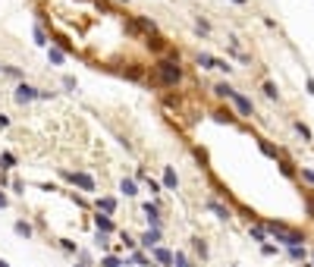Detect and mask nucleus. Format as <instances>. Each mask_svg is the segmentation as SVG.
Masks as SVG:
<instances>
[{"instance_id":"69168bd1","label":"nucleus","mask_w":314,"mask_h":267,"mask_svg":"<svg viewBox=\"0 0 314 267\" xmlns=\"http://www.w3.org/2000/svg\"><path fill=\"white\" fill-rule=\"evenodd\" d=\"M0 73H3V66H0Z\"/></svg>"},{"instance_id":"c03bdc74","label":"nucleus","mask_w":314,"mask_h":267,"mask_svg":"<svg viewBox=\"0 0 314 267\" xmlns=\"http://www.w3.org/2000/svg\"><path fill=\"white\" fill-rule=\"evenodd\" d=\"M60 248H63L66 255H79V245H75V242H70V239H60Z\"/></svg>"},{"instance_id":"a18cd8bd","label":"nucleus","mask_w":314,"mask_h":267,"mask_svg":"<svg viewBox=\"0 0 314 267\" xmlns=\"http://www.w3.org/2000/svg\"><path fill=\"white\" fill-rule=\"evenodd\" d=\"M95 245H98V248H107V245H110V232H98V236H95Z\"/></svg>"},{"instance_id":"37998d69","label":"nucleus","mask_w":314,"mask_h":267,"mask_svg":"<svg viewBox=\"0 0 314 267\" xmlns=\"http://www.w3.org/2000/svg\"><path fill=\"white\" fill-rule=\"evenodd\" d=\"M3 76H10V79H19V82H25V79H22V70H19V66H3Z\"/></svg>"},{"instance_id":"c9c22d12","label":"nucleus","mask_w":314,"mask_h":267,"mask_svg":"<svg viewBox=\"0 0 314 267\" xmlns=\"http://www.w3.org/2000/svg\"><path fill=\"white\" fill-rule=\"evenodd\" d=\"M0 163H3L0 170H6V167H16V154H13V151H0Z\"/></svg>"},{"instance_id":"de8ad7c7","label":"nucleus","mask_w":314,"mask_h":267,"mask_svg":"<svg viewBox=\"0 0 314 267\" xmlns=\"http://www.w3.org/2000/svg\"><path fill=\"white\" fill-rule=\"evenodd\" d=\"M63 88H70V91H75V88H79V82H75V76H63Z\"/></svg>"},{"instance_id":"1a4fd4ad","label":"nucleus","mask_w":314,"mask_h":267,"mask_svg":"<svg viewBox=\"0 0 314 267\" xmlns=\"http://www.w3.org/2000/svg\"><path fill=\"white\" fill-rule=\"evenodd\" d=\"M205 208H208V211H214V214H217V220H233V211L226 208V204L220 201V198H208V201H205Z\"/></svg>"},{"instance_id":"4be33fe9","label":"nucleus","mask_w":314,"mask_h":267,"mask_svg":"<svg viewBox=\"0 0 314 267\" xmlns=\"http://www.w3.org/2000/svg\"><path fill=\"white\" fill-rule=\"evenodd\" d=\"M164 189H170V192H176V189H179V176H176L173 167H164Z\"/></svg>"},{"instance_id":"ea45409f","label":"nucleus","mask_w":314,"mask_h":267,"mask_svg":"<svg viewBox=\"0 0 314 267\" xmlns=\"http://www.w3.org/2000/svg\"><path fill=\"white\" fill-rule=\"evenodd\" d=\"M261 88H264V94H267L270 101H279V91H277V85H274V82H264Z\"/></svg>"},{"instance_id":"bb28decb","label":"nucleus","mask_w":314,"mask_h":267,"mask_svg":"<svg viewBox=\"0 0 314 267\" xmlns=\"http://www.w3.org/2000/svg\"><path fill=\"white\" fill-rule=\"evenodd\" d=\"M286 252H289V258H292V261H299V264L308 261V248H305V245H292V248H286Z\"/></svg>"},{"instance_id":"7ed1b4c3","label":"nucleus","mask_w":314,"mask_h":267,"mask_svg":"<svg viewBox=\"0 0 314 267\" xmlns=\"http://www.w3.org/2000/svg\"><path fill=\"white\" fill-rule=\"evenodd\" d=\"M277 242H279V245H286V248H292V245H305V242H308V232H305V229H292V227H286L283 232H277Z\"/></svg>"},{"instance_id":"ddd939ff","label":"nucleus","mask_w":314,"mask_h":267,"mask_svg":"<svg viewBox=\"0 0 314 267\" xmlns=\"http://www.w3.org/2000/svg\"><path fill=\"white\" fill-rule=\"evenodd\" d=\"M210 91H214L217 101H230L233 94H236V88H233L230 82H214V85H210Z\"/></svg>"},{"instance_id":"0e129e2a","label":"nucleus","mask_w":314,"mask_h":267,"mask_svg":"<svg viewBox=\"0 0 314 267\" xmlns=\"http://www.w3.org/2000/svg\"><path fill=\"white\" fill-rule=\"evenodd\" d=\"M311 261H314V252H311Z\"/></svg>"},{"instance_id":"cd10ccee","label":"nucleus","mask_w":314,"mask_h":267,"mask_svg":"<svg viewBox=\"0 0 314 267\" xmlns=\"http://www.w3.org/2000/svg\"><path fill=\"white\" fill-rule=\"evenodd\" d=\"M120 192H123L126 198H135V195H139V186H135V179H123V183H120Z\"/></svg>"},{"instance_id":"a19ab883","label":"nucleus","mask_w":314,"mask_h":267,"mask_svg":"<svg viewBox=\"0 0 314 267\" xmlns=\"http://www.w3.org/2000/svg\"><path fill=\"white\" fill-rule=\"evenodd\" d=\"M299 176H302L305 183H308V186L314 189V170H311V167H299Z\"/></svg>"},{"instance_id":"473e14b6","label":"nucleus","mask_w":314,"mask_h":267,"mask_svg":"<svg viewBox=\"0 0 314 267\" xmlns=\"http://www.w3.org/2000/svg\"><path fill=\"white\" fill-rule=\"evenodd\" d=\"M192 154H195V160L201 163V170H210V167H208V151L201 148V145H195V148H192Z\"/></svg>"},{"instance_id":"72a5a7b5","label":"nucleus","mask_w":314,"mask_h":267,"mask_svg":"<svg viewBox=\"0 0 314 267\" xmlns=\"http://www.w3.org/2000/svg\"><path fill=\"white\" fill-rule=\"evenodd\" d=\"M50 44H57L60 50H66V54H70V50H72V41L66 38V35H54V38H50Z\"/></svg>"},{"instance_id":"58836bf2","label":"nucleus","mask_w":314,"mask_h":267,"mask_svg":"<svg viewBox=\"0 0 314 267\" xmlns=\"http://www.w3.org/2000/svg\"><path fill=\"white\" fill-rule=\"evenodd\" d=\"M195 32H198V35H210V22L198 16V19H195Z\"/></svg>"},{"instance_id":"a878e982","label":"nucleus","mask_w":314,"mask_h":267,"mask_svg":"<svg viewBox=\"0 0 314 267\" xmlns=\"http://www.w3.org/2000/svg\"><path fill=\"white\" fill-rule=\"evenodd\" d=\"M126 261H129V264H139V267H154V264H151V258H148L145 252H139V248H135V252L126 258Z\"/></svg>"},{"instance_id":"49530a36","label":"nucleus","mask_w":314,"mask_h":267,"mask_svg":"<svg viewBox=\"0 0 314 267\" xmlns=\"http://www.w3.org/2000/svg\"><path fill=\"white\" fill-rule=\"evenodd\" d=\"M164 57H170V60H176V63H182V54H179V47H173V44H170V50H167Z\"/></svg>"},{"instance_id":"052dcab7","label":"nucleus","mask_w":314,"mask_h":267,"mask_svg":"<svg viewBox=\"0 0 314 267\" xmlns=\"http://www.w3.org/2000/svg\"><path fill=\"white\" fill-rule=\"evenodd\" d=\"M75 267H91V264H85V261H79V264H75Z\"/></svg>"},{"instance_id":"864d4df0","label":"nucleus","mask_w":314,"mask_h":267,"mask_svg":"<svg viewBox=\"0 0 314 267\" xmlns=\"http://www.w3.org/2000/svg\"><path fill=\"white\" fill-rule=\"evenodd\" d=\"M6 126H10V116H6V114H0V129H6Z\"/></svg>"},{"instance_id":"603ef678","label":"nucleus","mask_w":314,"mask_h":267,"mask_svg":"<svg viewBox=\"0 0 314 267\" xmlns=\"http://www.w3.org/2000/svg\"><path fill=\"white\" fill-rule=\"evenodd\" d=\"M217 70H220V73H226V76H230V73H233V66H230V63H226V60H220V63H217Z\"/></svg>"},{"instance_id":"9b49d317","label":"nucleus","mask_w":314,"mask_h":267,"mask_svg":"<svg viewBox=\"0 0 314 267\" xmlns=\"http://www.w3.org/2000/svg\"><path fill=\"white\" fill-rule=\"evenodd\" d=\"M258 148H261V154L270 157V160H279V157H283V148L274 145V142H267V139H258Z\"/></svg>"},{"instance_id":"39448f33","label":"nucleus","mask_w":314,"mask_h":267,"mask_svg":"<svg viewBox=\"0 0 314 267\" xmlns=\"http://www.w3.org/2000/svg\"><path fill=\"white\" fill-rule=\"evenodd\" d=\"M35 98H41V88H35V85H29V82L16 85V91H13L16 104H29V101H35Z\"/></svg>"},{"instance_id":"c85d7f7f","label":"nucleus","mask_w":314,"mask_h":267,"mask_svg":"<svg viewBox=\"0 0 314 267\" xmlns=\"http://www.w3.org/2000/svg\"><path fill=\"white\" fill-rule=\"evenodd\" d=\"M126 35H132V38H145V35H141V29H139V22H135V16H126Z\"/></svg>"},{"instance_id":"f8f14e48","label":"nucleus","mask_w":314,"mask_h":267,"mask_svg":"<svg viewBox=\"0 0 314 267\" xmlns=\"http://www.w3.org/2000/svg\"><path fill=\"white\" fill-rule=\"evenodd\" d=\"M217 63H220V60L210 57L208 50H198V54H195V66H198L201 73H205V70H217Z\"/></svg>"},{"instance_id":"bf43d9fd","label":"nucleus","mask_w":314,"mask_h":267,"mask_svg":"<svg viewBox=\"0 0 314 267\" xmlns=\"http://www.w3.org/2000/svg\"><path fill=\"white\" fill-rule=\"evenodd\" d=\"M302 267H314V261H305V264H302Z\"/></svg>"},{"instance_id":"8fccbe9b","label":"nucleus","mask_w":314,"mask_h":267,"mask_svg":"<svg viewBox=\"0 0 314 267\" xmlns=\"http://www.w3.org/2000/svg\"><path fill=\"white\" fill-rule=\"evenodd\" d=\"M261 252H264L267 258H274V255H277V245H274V242H264V245H261Z\"/></svg>"},{"instance_id":"c756f323","label":"nucleus","mask_w":314,"mask_h":267,"mask_svg":"<svg viewBox=\"0 0 314 267\" xmlns=\"http://www.w3.org/2000/svg\"><path fill=\"white\" fill-rule=\"evenodd\" d=\"M302 208H305V214L314 220V192H305V195H302Z\"/></svg>"},{"instance_id":"7c9ffc66","label":"nucleus","mask_w":314,"mask_h":267,"mask_svg":"<svg viewBox=\"0 0 314 267\" xmlns=\"http://www.w3.org/2000/svg\"><path fill=\"white\" fill-rule=\"evenodd\" d=\"M192 248H195V255H198L201 261L208 258V242H205V239H198V236H195V239H192Z\"/></svg>"},{"instance_id":"412c9836","label":"nucleus","mask_w":314,"mask_h":267,"mask_svg":"<svg viewBox=\"0 0 314 267\" xmlns=\"http://www.w3.org/2000/svg\"><path fill=\"white\" fill-rule=\"evenodd\" d=\"M277 167H279V173H283L286 179H295V176H299V167H295L292 160H286V157H279V160H277Z\"/></svg>"},{"instance_id":"aec40b11","label":"nucleus","mask_w":314,"mask_h":267,"mask_svg":"<svg viewBox=\"0 0 314 267\" xmlns=\"http://www.w3.org/2000/svg\"><path fill=\"white\" fill-rule=\"evenodd\" d=\"M160 101H164V107H167V110H176V114L182 110V94H173V91H167Z\"/></svg>"},{"instance_id":"a211bd4d","label":"nucleus","mask_w":314,"mask_h":267,"mask_svg":"<svg viewBox=\"0 0 314 267\" xmlns=\"http://www.w3.org/2000/svg\"><path fill=\"white\" fill-rule=\"evenodd\" d=\"M248 236L254 239V242H261V245H264L270 232H267V227H264V223H248Z\"/></svg>"},{"instance_id":"79ce46f5","label":"nucleus","mask_w":314,"mask_h":267,"mask_svg":"<svg viewBox=\"0 0 314 267\" xmlns=\"http://www.w3.org/2000/svg\"><path fill=\"white\" fill-rule=\"evenodd\" d=\"M173 267H195L189 258H185V252H176V258H173Z\"/></svg>"},{"instance_id":"e433bc0d","label":"nucleus","mask_w":314,"mask_h":267,"mask_svg":"<svg viewBox=\"0 0 314 267\" xmlns=\"http://www.w3.org/2000/svg\"><path fill=\"white\" fill-rule=\"evenodd\" d=\"M236 211H239V214H242V217L248 220V223H258V214H254L251 208H245V204H236Z\"/></svg>"},{"instance_id":"0eeeda50","label":"nucleus","mask_w":314,"mask_h":267,"mask_svg":"<svg viewBox=\"0 0 314 267\" xmlns=\"http://www.w3.org/2000/svg\"><path fill=\"white\" fill-rule=\"evenodd\" d=\"M141 211H145V217H148V227H151V229H160V227H164L160 208H157L154 201H145V204H141Z\"/></svg>"},{"instance_id":"6e6552de","label":"nucleus","mask_w":314,"mask_h":267,"mask_svg":"<svg viewBox=\"0 0 314 267\" xmlns=\"http://www.w3.org/2000/svg\"><path fill=\"white\" fill-rule=\"evenodd\" d=\"M145 47L151 50V54H160V57H164L167 50H170V41L157 32V35H148V38H145Z\"/></svg>"},{"instance_id":"9d476101","label":"nucleus","mask_w":314,"mask_h":267,"mask_svg":"<svg viewBox=\"0 0 314 267\" xmlns=\"http://www.w3.org/2000/svg\"><path fill=\"white\" fill-rule=\"evenodd\" d=\"M217 119V123H226V126H236L239 123V114H233L230 107H214V114H210Z\"/></svg>"},{"instance_id":"5701e85b","label":"nucleus","mask_w":314,"mask_h":267,"mask_svg":"<svg viewBox=\"0 0 314 267\" xmlns=\"http://www.w3.org/2000/svg\"><path fill=\"white\" fill-rule=\"evenodd\" d=\"M47 60H50L54 66H63V63H66V50H60L57 44H50V47H47Z\"/></svg>"},{"instance_id":"20e7f679","label":"nucleus","mask_w":314,"mask_h":267,"mask_svg":"<svg viewBox=\"0 0 314 267\" xmlns=\"http://www.w3.org/2000/svg\"><path fill=\"white\" fill-rule=\"evenodd\" d=\"M116 73H120V76H126V79H132V82H145V79H148L145 63H139V60H129V63H126V66H120Z\"/></svg>"},{"instance_id":"dca6fc26","label":"nucleus","mask_w":314,"mask_h":267,"mask_svg":"<svg viewBox=\"0 0 314 267\" xmlns=\"http://www.w3.org/2000/svg\"><path fill=\"white\" fill-rule=\"evenodd\" d=\"M95 227H98V232H113L116 229V223H113V217L110 214H95Z\"/></svg>"},{"instance_id":"f3484780","label":"nucleus","mask_w":314,"mask_h":267,"mask_svg":"<svg viewBox=\"0 0 314 267\" xmlns=\"http://www.w3.org/2000/svg\"><path fill=\"white\" fill-rule=\"evenodd\" d=\"M135 22H139V29H141V35H157V22L151 19V16H135Z\"/></svg>"},{"instance_id":"3c124183","label":"nucleus","mask_w":314,"mask_h":267,"mask_svg":"<svg viewBox=\"0 0 314 267\" xmlns=\"http://www.w3.org/2000/svg\"><path fill=\"white\" fill-rule=\"evenodd\" d=\"M145 183H148V189H151V195H160V183H154V179H151V176L145 179Z\"/></svg>"},{"instance_id":"423d86ee","label":"nucleus","mask_w":314,"mask_h":267,"mask_svg":"<svg viewBox=\"0 0 314 267\" xmlns=\"http://www.w3.org/2000/svg\"><path fill=\"white\" fill-rule=\"evenodd\" d=\"M230 101H233V107H236V114H239V116H254V104H251V98H248V94L236 91Z\"/></svg>"},{"instance_id":"4d7b16f0","label":"nucleus","mask_w":314,"mask_h":267,"mask_svg":"<svg viewBox=\"0 0 314 267\" xmlns=\"http://www.w3.org/2000/svg\"><path fill=\"white\" fill-rule=\"evenodd\" d=\"M113 3H120V6H129V0H113Z\"/></svg>"},{"instance_id":"2f4dec72","label":"nucleus","mask_w":314,"mask_h":267,"mask_svg":"<svg viewBox=\"0 0 314 267\" xmlns=\"http://www.w3.org/2000/svg\"><path fill=\"white\" fill-rule=\"evenodd\" d=\"M292 126H295V132H299V135H302V142H314V135H311V129H308V126H305V123H302V119H295V123H292Z\"/></svg>"},{"instance_id":"4468645a","label":"nucleus","mask_w":314,"mask_h":267,"mask_svg":"<svg viewBox=\"0 0 314 267\" xmlns=\"http://www.w3.org/2000/svg\"><path fill=\"white\" fill-rule=\"evenodd\" d=\"M157 242H160V229H151V227H148V229L139 236V245H145L148 252H151V248H157Z\"/></svg>"},{"instance_id":"13d9d810","label":"nucleus","mask_w":314,"mask_h":267,"mask_svg":"<svg viewBox=\"0 0 314 267\" xmlns=\"http://www.w3.org/2000/svg\"><path fill=\"white\" fill-rule=\"evenodd\" d=\"M233 3H236V6H245V3H248V0H233Z\"/></svg>"},{"instance_id":"6ab92c4d","label":"nucleus","mask_w":314,"mask_h":267,"mask_svg":"<svg viewBox=\"0 0 314 267\" xmlns=\"http://www.w3.org/2000/svg\"><path fill=\"white\" fill-rule=\"evenodd\" d=\"M95 208L101 214H116V198H110V195H101L98 201H95Z\"/></svg>"},{"instance_id":"f704fd0d","label":"nucleus","mask_w":314,"mask_h":267,"mask_svg":"<svg viewBox=\"0 0 314 267\" xmlns=\"http://www.w3.org/2000/svg\"><path fill=\"white\" fill-rule=\"evenodd\" d=\"M120 239H123V245L129 248V252H135V245H139V239H135L129 229H123V232H120Z\"/></svg>"},{"instance_id":"393cba45","label":"nucleus","mask_w":314,"mask_h":267,"mask_svg":"<svg viewBox=\"0 0 314 267\" xmlns=\"http://www.w3.org/2000/svg\"><path fill=\"white\" fill-rule=\"evenodd\" d=\"M13 232H16L19 239H32V223H29V220H16V223H13Z\"/></svg>"},{"instance_id":"f257e3e1","label":"nucleus","mask_w":314,"mask_h":267,"mask_svg":"<svg viewBox=\"0 0 314 267\" xmlns=\"http://www.w3.org/2000/svg\"><path fill=\"white\" fill-rule=\"evenodd\" d=\"M151 82L160 85V88H179L185 82V66L170 57H157L154 66H151Z\"/></svg>"},{"instance_id":"2eb2a0df","label":"nucleus","mask_w":314,"mask_h":267,"mask_svg":"<svg viewBox=\"0 0 314 267\" xmlns=\"http://www.w3.org/2000/svg\"><path fill=\"white\" fill-rule=\"evenodd\" d=\"M151 258H154V264H170L173 267V252H170V248H164V245H157V248H151Z\"/></svg>"},{"instance_id":"6e6d98bb","label":"nucleus","mask_w":314,"mask_h":267,"mask_svg":"<svg viewBox=\"0 0 314 267\" xmlns=\"http://www.w3.org/2000/svg\"><path fill=\"white\" fill-rule=\"evenodd\" d=\"M3 208H6V195L0 192V211H3Z\"/></svg>"},{"instance_id":"b1692460","label":"nucleus","mask_w":314,"mask_h":267,"mask_svg":"<svg viewBox=\"0 0 314 267\" xmlns=\"http://www.w3.org/2000/svg\"><path fill=\"white\" fill-rule=\"evenodd\" d=\"M32 35H35V44H38V47H50V38H47V29H44V25H38V22H35Z\"/></svg>"},{"instance_id":"680f3d73","label":"nucleus","mask_w":314,"mask_h":267,"mask_svg":"<svg viewBox=\"0 0 314 267\" xmlns=\"http://www.w3.org/2000/svg\"><path fill=\"white\" fill-rule=\"evenodd\" d=\"M0 267H10V264H6V261H3V258H0Z\"/></svg>"},{"instance_id":"09e8293b","label":"nucleus","mask_w":314,"mask_h":267,"mask_svg":"<svg viewBox=\"0 0 314 267\" xmlns=\"http://www.w3.org/2000/svg\"><path fill=\"white\" fill-rule=\"evenodd\" d=\"M10 189H13L16 195H25V183H22V179H13V183H10Z\"/></svg>"},{"instance_id":"e2e57ef3","label":"nucleus","mask_w":314,"mask_h":267,"mask_svg":"<svg viewBox=\"0 0 314 267\" xmlns=\"http://www.w3.org/2000/svg\"><path fill=\"white\" fill-rule=\"evenodd\" d=\"M123 267H132V264H129V261H126V264H123Z\"/></svg>"},{"instance_id":"f03ea898","label":"nucleus","mask_w":314,"mask_h":267,"mask_svg":"<svg viewBox=\"0 0 314 267\" xmlns=\"http://www.w3.org/2000/svg\"><path fill=\"white\" fill-rule=\"evenodd\" d=\"M60 176L66 179V183H72L75 189H82V192H95V189H98L95 176H91V173H82V170H79V173H72V170H60Z\"/></svg>"},{"instance_id":"5fc2aeb1","label":"nucleus","mask_w":314,"mask_h":267,"mask_svg":"<svg viewBox=\"0 0 314 267\" xmlns=\"http://www.w3.org/2000/svg\"><path fill=\"white\" fill-rule=\"evenodd\" d=\"M305 88H308V94H314V79H305Z\"/></svg>"},{"instance_id":"4c0bfd02","label":"nucleus","mask_w":314,"mask_h":267,"mask_svg":"<svg viewBox=\"0 0 314 267\" xmlns=\"http://www.w3.org/2000/svg\"><path fill=\"white\" fill-rule=\"evenodd\" d=\"M126 261H120V258H116V255H104V258H101V267H123Z\"/></svg>"}]
</instances>
